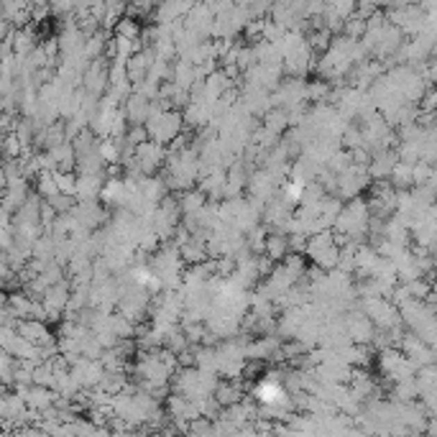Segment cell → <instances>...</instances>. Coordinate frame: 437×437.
Segmentation results:
<instances>
[{
  "mask_svg": "<svg viewBox=\"0 0 437 437\" xmlns=\"http://www.w3.org/2000/svg\"><path fill=\"white\" fill-rule=\"evenodd\" d=\"M143 126H146V133H149L151 141L167 146L174 135H179L184 131L182 110H176V108H164V110H159V113H151Z\"/></svg>",
  "mask_w": 437,
  "mask_h": 437,
  "instance_id": "cell-1",
  "label": "cell"
},
{
  "mask_svg": "<svg viewBox=\"0 0 437 437\" xmlns=\"http://www.w3.org/2000/svg\"><path fill=\"white\" fill-rule=\"evenodd\" d=\"M133 161H135V167L141 169L143 176L156 174V172H161L164 161H167V146H161V143L149 138V141H143L135 146Z\"/></svg>",
  "mask_w": 437,
  "mask_h": 437,
  "instance_id": "cell-2",
  "label": "cell"
},
{
  "mask_svg": "<svg viewBox=\"0 0 437 437\" xmlns=\"http://www.w3.org/2000/svg\"><path fill=\"white\" fill-rule=\"evenodd\" d=\"M105 174H77L74 182V199H97L103 190Z\"/></svg>",
  "mask_w": 437,
  "mask_h": 437,
  "instance_id": "cell-3",
  "label": "cell"
},
{
  "mask_svg": "<svg viewBox=\"0 0 437 437\" xmlns=\"http://www.w3.org/2000/svg\"><path fill=\"white\" fill-rule=\"evenodd\" d=\"M289 254V236L281 231H271L263 238V256H269L271 261L277 263Z\"/></svg>",
  "mask_w": 437,
  "mask_h": 437,
  "instance_id": "cell-4",
  "label": "cell"
},
{
  "mask_svg": "<svg viewBox=\"0 0 437 437\" xmlns=\"http://www.w3.org/2000/svg\"><path fill=\"white\" fill-rule=\"evenodd\" d=\"M33 192L39 195L41 199H49L51 195H56V182H54V172H39L33 176Z\"/></svg>",
  "mask_w": 437,
  "mask_h": 437,
  "instance_id": "cell-5",
  "label": "cell"
},
{
  "mask_svg": "<svg viewBox=\"0 0 437 437\" xmlns=\"http://www.w3.org/2000/svg\"><path fill=\"white\" fill-rule=\"evenodd\" d=\"M115 36H123V39H141V24L131 16H120L118 24L113 26Z\"/></svg>",
  "mask_w": 437,
  "mask_h": 437,
  "instance_id": "cell-6",
  "label": "cell"
},
{
  "mask_svg": "<svg viewBox=\"0 0 437 437\" xmlns=\"http://www.w3.org/2000/svg\"><path fill=\"white\" fill-rule=\"evenodd\" d=\"M54 182H56V190L59 192H64V195H74L77 172H62V169H54Z\"/></svg>",
  "mask_w": 437,
  "mask_h": 437,
  "instance_id": "cell-7",
  "label": "cell"
},
{
  "mask_svg": "<svg viewBox=\"0 0 437 437\" xmlns=\"http://www.w3.org/2000/svg\"><path fill=\"white\" fill-rule=\"evenodd\" d=\"M10 28H13V26H10L8 21H6V18L0 16V41H3V39H6V36H8Z\"/></svg>",
  "mask_w": 437,
  "mask_h": 437,
  "instance_id": "cell-8",
  "label": "cell"
}]
</instances>
